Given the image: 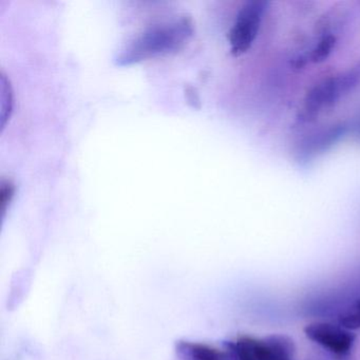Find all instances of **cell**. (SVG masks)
Wrapping results in <instances>:
<instances>
[{
  "label": "cell",
  "instance_id": "obj_2",
  "mask_svg": "<svg viewBox=\"0 0 360 360\" xmlns=\"http://www.w3.org/2000/svg\"><path fill=\"white\" fill-rule=\"evenodd\" d=\"M266 3L248 1L244 4L229 31V39L231 53L238 56L245 53L252 47L262 22Z\"/></svg>",
  "mask_w": 360,
  "mask_h": 360
},
{
  "label": "cell",
  "instance_id": "obj_10",
  "mask_svg": "<svg viewBox=\"0 0 360 360\" xmlns=\"http://www.w3.org/2000/svg\"><path fill=\"white\" fill-rule=\"evenodd\" d=\"M334 45V37H330V35L322 37L319 43H318V45L316 46L315 49L311 51V60L315 63H319L326 60V58L330 56V52H332Z\"/></svg>",
  "mask_w": 360,
  "mask_h": 360
},
{
  "label": "cell",
  "instance_id": "obj_12",
  "mask_svg": "<svg viewBox=\"0 0 360 360\" xmlns=\"http://www.w3.org/2000/svg\"><path fill=\"white\" fill-rule=\"evenodd\" d=\"M185 98H186L189 105L195 107V108H200L199 94H198L195 87L191 85H187L185 87Z\"/></svg>",
  "mask_w": 360,
  "mask_h": 360
},
{
  "label": "cell",
  "instance_id": "obj_7",
  "mask_svg": "<svg viewBox=\"0 0 360 360\" xmlns=\"http://www.w3.org/2000/svg\"><path fill=\"white\" fill-rule=\"evenodd\" d=\"M176 354L182 360H238L235 352L225 343L224 349L206 343L182 340L176 343Z\"/></svg>",
  "mask_w": 360,
  "mask_h": 360
},
{
  "label": "cell",
  "instance_id": "obj_6",
  "mask_svg": "<svg viewBox=\"0 0 360 360\" xmlns=\"http://www.w3.org/2000/svg\"><path fill=\"white\" fill-rule=\"evenodd\" d=\"M347 131V127L342 124L320 128L311 132L301 141L298 148V157L301 161L307 162L314 159L316 155L323 153L326 149L335 144L342 138Z\"/></svg>",
  "mask_w": 360,
  "mask_h": 360
},
{
  "label": "cell",
  "instance_id": "obj_1",
  "mask_svg": "<svg viewBox=\"0 0 360 360\" xmlns=\"http://www.w3.org/2000/svg\"><path fill=\"white\" fill-rule=\"evenodd\" d=\"M193 22L187 14L153 25L132 39L115 58L117 66L169 56L184 48L193 35Z\"/></svg>",
  "mask_w": 360,
  "mask_h": 360
},
{
  "label": "cell",
  "instance_id": "obj_3",
  "mask_svg": "<svg viewBox=\"0 0 360 360\" xmlns=\"http://www.w3.org/2000/svg\"><path fill=\"white\" fill-rule=\"evenodd\" d=\"M355 86V81L347 72L341 77L324 79L307 94L301 111V119L305 122L311 121Z\"/></svg>",
  "mask_w": 360,
  "mask_h": 360
},
{
  "label": "cell",
  "instance_id": "obj_5",
  "mask_svg": "<svg viewBox=\"0 0 360 360\" xmlns=\"http://www.w3.org/2000/svg\"><path fill=\"white\" fill-rule=\"evenodd\" d=\"M255 360H294V341L285 335H269L263 338L245 336Z\"/></svg>",
  "mask_w": 360,
  "mask_h": 360
},
{
  "label": "cell",
  "instance_id": "obj_8",
  "mask_svg": "<svg viewBox=\"0 0 360 360\" xmlns=\"http://www.w3.org/2000/svg\"><path fill=\"white\" fill-rule=\"evenodd\" d=\"M0 127L5 128L9 117H11L13 109V92H12L11 84L6 77L5 73L1 72L0 77Z\"/></svg>",
  "mask_w": 360,
  "mask_h": 360
},
{
  "label": "cell",
  "instance_id": "obj_4",
  "mask_svg": "<svg viewBox=\"0 0 360 360\" xmlns=\"http://www.w3.org/2000/svg\"><path fill=\"white\" fill-rule=\"evenodd\" d=\"M305 336L336 356H345L353 349L355 335L340 324L313 322L304 328Z\"/></svg>",
  "mask_w": 360,
  "mask_h": 360
},
{
  "label": "cell",
  "instance_id": "obj_13",
  "mask_svg": "<svg viewBox=\"0 0 360 360\" xmlns=\"http://www.w3.org/2000/svg\"><path fill=\"white\" fill-rule=\"evenodd\" d=\"M357 132H358V134H359V136H360V123H359V125L357 126Z\"/></svg>",
  "mask_w": 360,
  "mask_h": 360
},
{
  "label": "cell",
  "instance_id": "obj_9",
  "mask_svg": "<svg viewBox=\"0 0 360 360\" xmlns=\"http://www.w3.org/2000/svg\"><path fill=\"white\" fill-rule=\"evenodd\" d=\"M339 324L349 330L360 328V298L349 305L339 316Z\"/></svg>",
  "mask_w": 360,
  "mask_h": 360
},
{
  "label": "cell",
  "instance_id": "obj_11",
  "mask_svg": "<svg viewBox=\"0 0 360 360\" xmlns=\"http://www.w3.org/2000/svg\"><path fill=\"white\" fill-rule=\"evenodd\" d=\"M15 193V185L10 180L3 179L0 182V205H1V212H5L7 210L8 204L11 202Z\"/></svg>",
  "mask_w": 360,
  "mask_h": 360
}]
</instances>
